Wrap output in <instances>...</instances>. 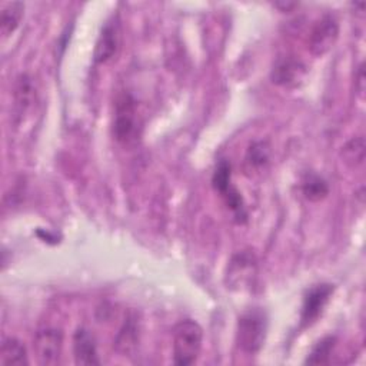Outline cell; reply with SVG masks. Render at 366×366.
Masks as SVG:
<instances>
[{
    "label": "cell",
    "mask_w": 366,
    "mask_h": 366,
    "mask_svg": "<svg viewBox=\"0 0 366 366\" xmlns=\"http://www.w3.org/2000/svg\"><path fill=\"white\" fill-rule=\"evenodd\" d=\"M203 340V330L194 320L179 322L173 329V362L177 366H189L196 362Z\"/></svg>",
    "instance_id": "1"
},
{
    "label": "cell",
    "mask_w": 366,
    "mask_h": 366,
    "mask_svg": "<svg viewBox=\"0 0 366 366\" xmlns=\"http://www.w3.org/2000/svg\"><path fill=\"white\" fill-rule=\"evenodd\" d=\"M142 120L136 100L123 93L117 97L113 116V136L119 143L132 144L140 136Z\"/></svg>",
    "instance_id": "2"
},
{
    "label": "cell",
    "mask_w": 366,
    "mask_h": 366,
    "mask_svg": "<svg viewBox=\"0 0 366 366\" xmlns=\"http://www.w3.org/2000/svg\"><path fill=\"white\" fill-rule=\"evenodd\" d=\"M267 332V317L260 309L244 312L237 320L236 340L239 347L246 353H256L264 345Z\"/></svg>",
    "instance_id": "3"
},
{
    "label": "cell",
    "mask_w": 366,
    "mask_h": 366,
    "mask_svg": "<svg viewBox=\"0 0 366 366\" xmlns=\"http://www.w3.org/2000/svg\"><path fill=\"white\" fill-rule=\"evenodd\" d=\"M337 37H339L337 20L332 14H325L315 23V26L310 30L309 41H307L309 51L313 56L320 57L335 46Z\"/></svg>",
    "instance_id": "4"
},
{
    "label": "cell",
    "mask_w": 366,
    "mask_h": 366,
    "mask_svg": "<svg viewBox=\"0 0 366 366\" xmlns=\"http://www.w3.org/2000/svg\"><path fill=\"white\" fill-rule=\"evenodd\" d=\"M63 333L59 329L47 327L36 333L33 349L40 365H56L61 356Z\"/></svg>",
    "instance_id": "5"
},
{
    "label": "cell",
    "mask_w": 366,
    "mask_h": 366,
    "mask_svg": "<svg viewBox=\"0 0 366 366\" xmlns=\"http://www.w3.org/2000/svg\"><path fill=\"white\" fill-rule=\"evenodd\" d=\"M306 71V66L300 59L282 56L274 61L270 70V79L274 84L282 87H297L303 81Z\"/></svg>",
    "instance_id": "6"
},
{
    "label": "cell",
    "mask_w": 366,
    "mask_h": 366,
    "mask_svg": "<svg viewBox=\"0 0 366 366\" xmlns=\"http://www.w3.org/2000/svg\"><path fill=\"white\" fill-rule=\"evenodd\" d=\"M333 292V286L329 283H320L307 290L303 299L300 320L303 326H310L316 319L322 315L323 307L326 306L330 295Z\"/></svg>",
    "instance_id": "7"
},
{
    "label": "cell",
    "mask_w": 366,
    "mask_h": 366,
    "mask_svg": "<svg viewBox=\"0 0 366 366\" xmlns=\"http://www.w3.org/2000/svg\"><path fill=\"white\" fill-rule=\"evenodd\" d=\"M73 355H74L76 365H81V366L100 365L94 337L84 327H79L73 335Z\"/></svg>",
    "instance_id": "8"
},
{
    "label": "cell",
    "mask_w": 366,
    "mask_h": 366,
    "mask_svg": "<svg viewBox=\"0 0 366 366\" xmlns=\"http://www.w3.org/2000/svg\"><path fill=\"white\" fill-rule=\"evenodd\" d=\"M119 47V27L113 21H107L96 41L94 53H93V60L94 63L103 64L107 63L109 60L113 59Z\"/></svg>",
    "instance_id": "9"
},
{
    "label": "cell",
    "mask_w": 366,
    "mask_h": 366,
    "mask_svg": "<svg viewBox=\"0 0 366 366\" xmlns=\"http://www.w3.org/2000/svg\"><path fill=\"white\" fill-rule=\"evenodd\" d=\"M270 154L272 149L266 140H256L250 143L243 159V169L246 174L252 176L262 173L270 162Z\"/></svg>",
    "instance_id": "10"
},
{
    "label": "cell",
    "mask_w": 366,
    "mask_h": 366,
    "mask_svg": "<svg viewBox=\"0 0 366 366\" xmlns=\"http://www.w3.org/2000/svg\"><path fill=\"white\" fill-rule=\"evenodd\" d=\"M0 365H29L26 346L16 337H6L0 346Z\"/></svg>",
    "instance_id": "11"
},
{
    "label": "cell",
    "mask_w": 366,
    "mask_h": 366,
    "mask_svg": "<svg viewBox=\"0 0 366 366\" xmlns=\"http://www.w3.org/2000/svg\"><path fill=\"white\" fill-rule=\"evenodd\" d=\"M24 4L20 1H9L1 6L0 13V33L3 37L10 36L19 26L23 17Z\"/></svg>",
    "instance_id": "12"
},
{
    "label": "cell",
    "mask_w": 366,
    "mask_h": 366,
    "mask_svg": "<svg viewBox=\"0 0 366 366\" xmlns=\"http://www.w3.org/2000/svg\"><path fill=\"white\" fill-rule=\"evenodd\" d=\"M302 193L310 202H319L329 193V186L323 177L315 173H307L302 180Z\"/></svg>",
    "instance_id": "13"
},
{
    "label": "cell",
    "mask_w": 366,
    "mask_h": 366,
    "mask_svg": "<svg viewBox=\"0 0 366 366\" xmlns=\"http://www.w3.org/2000/svg\"><path fill=\"white\" fill-rule=\"evenodd\" d=\"M336 337L335 336H325L320 339L309 352L305 363L306 365H326L329 363L332 350L335 347Z\"/></svg>",
    "instance_id": "14"
},
{
    "label": "cell",
    "mask_w": 366,
    "mask_h": 366,
    "mask_svg": "<svg viewBox=\"0 0 366 366\" xmlns=\"http://www.w3.org/2000/svg\"><path fill=\"white\" fill-rule=\"evenodd\" d=\"M226 203V206L230 209V212L233 213L234 219L239 223L246 222L247 219V212H246V206H244V200L242 197V193L232 184L226 192H223L220 194Z\"/></svg>",
    "instance_id": "15"
},
{
    "label": "cell",
    "mask_w": 366,
    "mask_h": 366,
    "mask_svg": "<svg viewBox=\"0 0 366 366\" xmlns=\"http://www.w3.org/2000/svg\"><path fill=\"white\" fill-rule=\"evenodd\" d=\"M342 156L350 166H360L365 160V140L363 137H355L342 147Z\"/></svg>",
    "instance_id": "16"
},
{
    "label": "cell",
    "mask_w": 366,
    "mask_h": 366,
    "mask_svg": "<svg viewBox=\"0 0 366 366\" xmlns=\"http://www.w3.org/2000/svg\"><path fill=\"white\" fill-rule=\"evenodd\" d=\"M212 184L220 194L232 186V166L226 159L219 160L212 176Z\"/></svg>",
    "instance_id": "17"
},
{
    "label": "cell",
    "mask_w": 366,
    "mask_h": 366,
    "mask_svg": "<svg viewBox=\"0 0 366 366\" xmlns=\"http://www.w3.org/2000/svg\"><path fill=\"white\" fill-rule=\"evenodd\" d=\"M31 97H33L31 79L27 74H21L17 79V83H16V87H14L16 104L19 106L20 110H24L30 104Z\"/></svg>",
    "instance_id": "18"
},
{
    "label": "cell",
    "mask_w": 366,
    "mask_h": 366,
    "mask_svg": "<svg viewBox=\"0 0 366 366\" xmlns=\"http://www.w3.org/2000/svg\"><path fill=\"white\" fill-rule=\"evenodd\" d=\"M134 343H136V323L133 322V319H129L119 333L117 346L120 350L129 352V349L134 346Z\"/></svg>",
    "instance_id": "19"
},
{
    "label": "cell",
    "mask_w": 366,
    "mask_h": 366,
    "mask_svg": "<svg viewBox=\"0 0 366 366\" xmlns=\"http://www.w3.org/2000/svg\"><path fill=\"white\" fill-rule=\"evenodd\" d=\"M274 7L280 9L282 11H290L292 9H295L297 6V3H285V1H280V3H274L273 4Z\"/></svg>",
    "instance_id": "20"
}]
</instances>
